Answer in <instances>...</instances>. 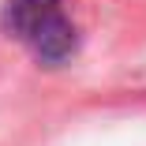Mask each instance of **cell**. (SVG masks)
<instances>
[{
    "mask_svg": "<svg viewBox=\"0 0 146 146\" xmlns=\"http://www.w3.org/2000/svg\"><path fill=\"white\" fill-rule=\"evenodd\" d=\"M4 26L45 64H64L75 52V26L64 15V0H8Z\"/></svg>",
    "mask_w": 146,
    "mask_h": 146,
    "instance_id": "obj_1",
    "label": "cell"
}]
</instances>
